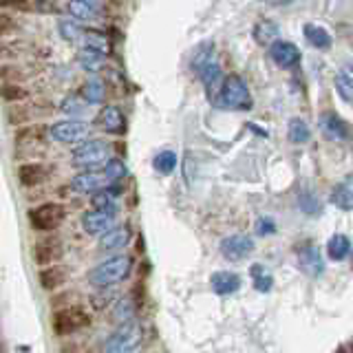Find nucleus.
Returning <instances> with one entry per match:
<instances>
[{
  "instance_id": "obj_29",
  "label": "nucleus",
  "mask_w": 353,
  "mask_h": 353,
  "mask_svg": "<svg viewBox=\"0 0 353 353\" xmlns=\"http://www.w3.org/2000/svg\"><path fill=\"white\" fill-rule=\"evenodd\" d=\"M31 97H36V93L29 84H0V99L9 106L27 102Z\"/></svg>"
},
{
  "instance_id": "obj_5",
  "label": "nucleus",
  "mask_w": 353,
  "mask_h": 353,
  "mask_svg": "<svg viewBox=\"0 0 353 353\" xmlns=\"http://www.w3.org/2000/svg\"><path fill=\"white\" fill-rule=\"evenodd\" d=\"M27 221L33 232L51 234V232H55L66 221V205L62 201H42L29 208Z\"/></svg>"
},
{
  "instance_id": "obj_2",
  "label": "nucleus",
  "mask_w": 353,
  "mask_h": 353,
  "mask_svg": "<svg viewBox=\"0 0 353 353\" xmlns=\"http://www.w3.org/2000/svg\"><path fill=\"white\" fill-rule=\"evenodd\" d=\"M214 106L225 108V110H236V113H248V110H252L254 99H252V91L248 82L243 80L239 73L223 75V82H221Z\"/></svg>"
},
{
  "instance_id": "obj_34",
  "label": "nucleus",
  "mask_w": 353,
  "mask_h": 353,
  "mask_svg": "<svg viewBox=\"0 0 353 353\" xmlns=\"http://www.w3.org/2000/svg\"><path fill=\"white\" fill-rule=\"evenodd\" d=\"M287 137H290L292 143H307L309 139H312V128H309V124L303 119V117H292L290 124H287Z\"/></svg>"
},
{
  "instance_id": "obj_1",
  "label": "nucleus",
  "mask_w": 353,
  "mask_h": 353,
  "mask_svg": "<svg viewBox=\"0 0 353 353\" xmlns=\"http://www.w3.org/2000/svg\"><path fill=\"white\" fill-rule=\"evenodd\" d=\"M132 265H135V261H132V256H128V254H121V252L113 254V256H108L106 261L95 265V268L88 272V283L97 287V290L115 287L128 279L132 272Z\"/></svg>"
},
{
  "instance_id": "obj_3",
  "label": "nucleus",
  "mask_w": 353,
  "mask_h": 353,
  "mask_svg": "<svg viewBox=\"0 0 353 353\" xmlns=\"http://www.w3.org/2000/svg\"><path fill=\"white\" fill-rule=\"evenodd\" d=\"M113 157V143L104 137H88L71 150V165L80 170H93Z\"/></svg>"
},
{
  "instance_id": "obj_45",
  "label": "nucleus",
  "mask_w": 353,
  "mask_h": 353,
  "mask_svg": "<svg viewBox=\"0 0 353 353\" xmlns=\"http://www.w3.org/2000/svg\"><path fill=\"white\" fill-rule=\"evenodd\" d=\"M0 11L11 14H31V0H0Z\"/></svg>"
},
{
  "instance_id": "obj_42",
  "label": "nucleus",
  "mask_w": 353,
  "mask_h": 353,
  "mask_svg": "<svg viewBox=\"0 0 353 353\" xmlns=\"http://www.w3.org/2000/svg\"><path fill=\"white\" fill-rule=\"evenodd\" d=\"M336 91H338L342 102L351 104V99H353L351 97V93H353V82H351V73L349 71H340L336 75Z\"/></svg>"
},
{
  "instance_id": "obj_10",
  "label": "nucleus",
  "mask_w": 353,
  "mask_h": 353,
  "mask_svg": "<svg viewBox=\"0 0 353 353\" xmlns=\"http://www.w3.org/2000/svg\"><path fill=\"white\" fill-rule=\"evenodd\" d=\"M51 172H53V168L44 161H38V159L22 161L16 168V179L22 188L31 190V188H40L47 183L51 179Z\"/></svg>"
},
{
  "instance_id": "obj_21",
  "label": "nucleus",
  "mask_w": 353,
  "mask_h": 353,
  "mask_svg": "<svg viewBox=\"0 0 353 353\" xmlns=\"http://www.w3.org/2000/svg\"><path fill=\"white\" fill-rule=\"evenodd\" d=\"M115 221H117L115 214H108V212H102V210L93 208V210H86L82 214L80 225L88 236H102L104 232H108L115 225Z\"/></svg>"
},
{
  "instance_id": "obj_31",
  "label": "nucleus",
  "mask_w": 353,
  "mask_h": 353,
  "mask_svg": "<svg viewBox=\"0 0 353 353\" xmlns=\"http://www.w3.org/2000/svg\"><path fill=\"white\" fill-rule=\"evenodd\" d=\"M252 36L259 44H263V47H270L274 40L281 38V29L274 20H259L252 29Z\"/></svg>"
},
{
  "instance_id": "obj_9",
  "label": "nucleus",
  "mask_w": 353,
  "mask_h": 353,
  "mask_svg": "<svg viewBox=\"0 0 353 353\" xmlns=\"http://www.w3.org/2000/svg\"><path fill=\"white\" fill-rule=\"evenodd\" d=\"M93 124L110 137H124L128 130V119L117 104H102Z\"/></svg>"
},
{
  "instance_id": "obj_43",
  "label": "nucleus",
  "mask_w": 353,
  "mask_h": 353,
  "mask_svg": "<svg viewBox=\"0 0 353 353\" xmlns=\"http://www.w3.org/2000/svg\"><path fill=\"white\" fill-rule=\"evenodd\" d=\"M31 14L38 16H58L62 14L60 7L53 3V0H31Z\"/></svg>"
},
{
  "instance_id": "obj_40",
  "label": "nucleus",
  "mask_w": 353,
  "mask_h": 353,
  "mask_svg": "<svg viewBox=\"0 0 353 353\" xmlns=\"http://www.w3.org/2000/svg\"><path fill=\"white\" fill-rule=\"evenodd\" d=\"M252 281H254V287H256L261 294H268L274 285L272 274L265 270L263 265H252Z\"/></svg>"
},
{
  "instance_id": "obj_20",
  "label": "nucleus",
  "mask_w": 353,
  "mask_h": 353,
  "mask_svg": "<svg viewBox=\"0 0 353 353\" xmlns=\"http://www.w3.org/2000/svg\"><path fill=\"white\" fill-rule=\"evenodd\" d=\"M318 126H320V132L325 135V139L329 141H347L351 135L349 124L336 113V110H325V113L318 117Z\"/></svg>"
},
{
  "instance_id": "obj_46",
  "label": "nucleus",
  "mask_w": 353,
  "mask_h": 353,
  "mask_svg": "<svg viewBox=\"0 0 353 353\" xmlns=\"http://www.w3.org/2000/svg\"><path fill=\"white\" fill-rule=\"evenodd\" d=\"M256 232H259L261 236L274 234V232H276V223H274V219H272V216H263V219H259V223H256Z\"/></svg>"
},
{
  "instance_id": "obj_4",
  "label": "nucleus",
  "mask_w": 353,
  "mask_h": 353,
  "mask_svg": "<svg viewBox=\"0 0 353 353\" xmlns=\"http://www.w3.org/2000/svg\"><path fill=\"white\" fill-rule=\"evenodd\" d=\"M91 323L93 316L84 305H66L62 309H55L51 314V331L58 338L77 334V331L86 329Z\"/></svg>"
},
{
  "instance_id": "obj_27",
  "label": "nucleus",
  "mask_w": 353,
  "mask_h": 353,
  "mask_svg": "<svg viewBox=\"0 0 353 353\" xmlns=\"http://www.w3.org/2000/svg\"><path fill=\"white\" fill-rule=\"evenodd\" d=\"M55 31H58V36L60 40L64 42H75V44H80L82 36H84V31H86V25L80 20H73L69 16H60L58 20H55Z\"/></svg>"
},
{
  "instance_id": "obj_44",
  "label": "nucleus",
  "mask_w": 353,
  "mask_h": 353,
  "mask_svg": "<svg viewBox=\"0 0 353 353\" xmlns=\"http://www.w3.org/2000/svg\"><path fill=\"white\" fill-rule=\"evenodd\" d=\"M298 203H301V210L305 214H318L320 212V201H318V196L312 190H303L301 199H298Z\"/></svg>"
},
{
  "instance_id": "obj_39",
  "label": "nucleus",
  "mask_w": 353,
  "mask_h": 353,
  "mask_svg": "<svg viewBox=\"0 0 353 353\" xmlns=\"http://www.w3.org/2000/svg\"><path fill=\"white\" fill-rule=\"evenodd\" d=\"M214 51H216V44H214L212 40L201 42V44H199V47L194 49L192 58H190V69H192V71H196L199 66H201L203 62H208L210 58H212Z\"/></svg>"
},
{
  "instance_id": "obj_38",
  "label": "nucleus",
  "mask_w": 353,
  "mask_h": 353,
  "mask_svg": "<svg viewBox=\"0 0 353 353\" xmlns=\"http://www.w3.org/2000/svg\"><path fill=\"white\" fill-rule=\"evenodd\" d=\"M176 163H179V159H176V152H172V150H161V152L154 154V159H152V168L157 170L159 174L168 176V174H172V172H174Z\"/></svg>"
},
{
  "instance_id": "obj_47",
  "label": "nucleus",
  "mask_w": 353,
  "mask_h": 353,
  "mask_svg": "<svg viewBox=\"0 0 353 353\" xmlns=\"http://www.w3.org/2000/svg\"><path fill=\"white\" fill-rule=\"evenodd\" d=\"M276 5H290V3H294V0H274Z\"/></svg>"
},
{
  "instance_id": "obj_11",
  "label": "nucleus",
  "mask_w": 353,
  "mask_h": 353,
  "mask_svg": "<svg viewBox=\"0 0 353 353\" xmlns=\"http://www.w3.org/2000/svg\"><path fill=\"white\" fill-rule=\"evenodd\" d=\"M62 16H69L80 22H99L108 11V5L104 3H88V0H66L60 7Z\"/></svg>"
},
{
  "instance_id": "obj_36",
  "label": "nucleus",
  "mask_w": 353,
  "mask_h": 353,
  "mask_svg": "<svg viewBox=\"0 0 353 353\" xmlns=\"http://www.w3.org/2000/svg\"><path fill=\"white\" fill-rule=\"evenodd\" d=\"M102 170L106 174L108 183H121V179H126V174H128V165L124 163L121 157H110L102 165Z\"/></svg>"
},
{
  "instance_id": "obj_33",
  "label": "nucleus",
  "mask_w": 353,
  "mask_h": 353,
  "mask_svg": "<svg viewBox=\"0 0 353 353\" xmlns=\"http://www.w3.org/2000/svg\"><path fill=\"white\" fill-rule=\"evenodd\" d=\"M327 254L331 261H347L351 256V241L347 234H334L327 243Z\"/></svg>"
},
{
  "instance_id": "obj_25",
  "label": "nucleus",
  "mask_w": 353,
  "mask_h": 353,
  "mask_svg": "<svg viewBox=\"0 0 353 353\" xmlns=\"http://www.w3.org/2000/svg\"><path fill=\"white\" fill-rule=\"evenodd\" d=\"M241 276L236 272H228V270H221V272H214L210 276V287H212V292L216 296H232L241 290Z\"/></svg>"
},
{
  "instance_id": "obj_24",
  "label": "nucleus",
  "mask_w": 353,
  "mask_h": 353,
  "mask_svg": "<svg viewBox=\"0 0 353 353\" xmlns=\"http://www.w3.org/2000/svg\"><path fill=\"white\" fill-rule=\"evenodd\" d=\"M298 263H301V268L309 274L318 279L320 274L325 272V261H323V254H320V248L314 245V243H305L298 252Z\"/></svg>"
},
{
  "instance_id": "obj_22",
  "label": "nucleus",
  "mask_w": 353,
  "mask_h": 353,
  "mask_svg": "<svg viewBox=\"0 0 353 353\" xmlns=\"http://www.w3.org/2000/svg\"><path fill=\"white\" fill-rule=\"evenodd\" d=\"M75 64L80 66V69L86 73V75H97L106 69L108 64V53L104 51H97V49H86V47H80L75 51Z\"/></svg>"
},
{
  "instance_id": "obj_13",
  "label": "nucleus",
  "mask_w": 353,
  "mask_h": 353,
  "mask_svg": "<svg viewBox=\"0 0 353 353\" xmlns=\"http://www.w3.org/2000/svg\"><path fill=\"white\" fill-rule=\"evenodd\" d=\"M268 53H270V60L283 71L296 69V66L301 64V58H303L301 49H298L292 40H283V38L274 40L268 47Z\"/></svg>"
},
{
  "instance_id": "obj_15",
  "label": "nucleus",
  "mask_w": 353,
  "mask_h": 353,
  "mask_svg": "<svg viewBox=\"0 0 353 353\" xmlns=\"http://www.w3.org/2000/svg\"><path fill=\"white\" fill-rule=\"evenodd\" d=\"M194 73H196V77H199V82H201L203 88H205L210 104L214 106L216 97H219L221 82H223V71H221V64H219V60H216V55H212V58H210L208 62H203Z\"/></svg>"
},
{
  "instance_id": "obj_14",
  "label": "nucleus",
  "mask_w": 353,
  "mask_h": 353,
  "mask_svg": "<svg viewBox=\"0 0 353 353\" xmlns=\"http://www.w3.org/2000/svg\"><path fill=\"white\" fill-rule=\"evenodd\" d=\"M62 256H64V245L58 236H44L31 245V259L38 268H47V265L60 263Z\"/></svg>"
},
{
  "instance_id": "obj_16",
  "label": "nucleus",
  "mask_w": 353,
  "mask_h": 353,
  "mask_svg": "<svg viewBox=\"0 0 353 353\" xmlns=\"http://www.w3.org/2000/svg\"><path fill=\"white\" fill-rule=\"evenodd\" d=\"M254 239L250 234H230L221 241L219 252L223 254V259L228 261H245L250 254L254 252Z\"/></svg>"
},
{
  "instance_id": "obj_28",
  "label": "nucleus",
  "mask_w": 353,
  "mask_h": 353,
  "mask_svg": "<svg viewBox=\"0 0 353 353\" xmlns=\"http://www.w3.org/2000/svg\"><path fill=\"white\" fill-rule=\"evenodd\" d=\"M58 110L64 115V117H71V119H84L88 113H91V106H88L84 99L77 95V91L73 93H66L60 104H58Z\"/></svg>"
},
{
  "instance_id": "obj_41",
  "label": "nucleus",
  "mask_w": 353,
  "mask_h": 353,
  "mask_svg": "<svg viewBox=\"0 0 353 353\" xmlns=\"http://www.w3.org/2000/svg\"><path fill=\"white\" fill-rule=\"evenodd\" d=\"M113 312H115L113 316L117 320V325H121V323H128V320H132V316H135V312H137V305H135L132 298H121V301L115 305Z\"/></svg>"
},
{
  "instance_id": "obj_32",
  "label": "nucleus",
  "mask_w": 353,
  "mask_h": 353,
  "mask_svg": "<svg viewBox=\"0 0 353 353\" xmlns=\"http://www.w3.org/2000/svg\"><path fill=\"white\" fill-rule=\"evenodd\" d=\"M25 25L18 18V14H11V11H0V40H11L22 33Z\"/></svg>"
},
{
  "instance_id": "obj_35",
  "label": "nucleus",
  "mask_w": 353,
  "mask_h": 353,
  "mask_svg": "<svg viewBox=\"0 0 353 353\" xmlns=\"http://www.w3.org/2000/svg\"><path fill=\"white\" fill-rule=\"evenodd\" d=\"M331 203L336 208L349 212L351 210V176H345V181H340L334 185V192H331Z\"/></svg>"
},
{
  "instance_id": "obj_12",
  "label": "nucleus",
  "mask_w": 353,
  "mask_h": 353,
  "mask_svg": "<svg viewBox=\"0 0 353 353\" xmlns=\"http://www.w3.org/2000/svg\"><path fill=\"white\" fill-rule=\"evenodd\" d=\"M108 183L106 179V174L102 168H93V170H80L77 174H73L71 179H69V188H71V192L75 194H86V196H91L99 190H104Z\"/></svg>"
},
{
  "instance_id": "obj_26",
  "label": "nucleus",
  "mask_w": 353,
  "mask_h": 353,
  "mask_svg": "<svg viewBox=\"0 0 353 353\" xmlns=\"http://www.w3.org/2000/svg\"><path fill=\"white\" fill-rule=\"evenodd\" d=\"M303 36L309 42V47H314L318 51H329L334 47V36H331L323 25H316V22H305Z\"/></svg>"
},
{
  "instance_id": "obj_19",
  "label": "nucleus",
  "mask_w": 353,
  "mask_h": 353,
  "mask_svg": "<svg viewBox=\"0 0 353 353\" xmlns=\"http://www.w3.org/2000/svg\"><path fill=\"white\" fill-rule=\"evenodd\" d=\"M77 95H80L88 106H102L106 104V97H108V86L104 77L97 75H86L80 88H77Z\"/></svg>"
},
{
  "instance_id": "obj_30",
  "label": "nucleus",
  "mask_w": 353,
  "mask_h": 353,
  "mask_svg": "<svg viewBox=\"0 0 353 353\" xmlns=\"http://www.w3.org/2000/svg\"><path fill=\"white\" fill-rule=\"evenodd\" d=\"M80 47H86V49H97V51H104L108 53L110 51V38L104 29H97V27H86L84 36L80 40Z\"/></svg>"
},
{
  "instance_id": "obj_23",
  "label": "nucleus",
  "mask_w": 353,
  "mask_h": 353,
  "mask_svg": "<svg viewBox=\"0 0 353 353\" xmlns=\"http://www.w3.org/2000/svg\"><path fill=\"white\" fill-rule=\"evenodd\" d=\"M36 77V71L27 62H3L0 64V82L3 84H27Z\"/></svg>"
},
{
  "instance_id": "obj_8",
  "label": "nucleus",
  "mask_w": 353,
  "mask_h": 353,
  "mask_svg": "<svg viewBox=\"0 0 353 353\" xmlns=\"http://www.w3.org/2000/svg\"><path fill=\"white\" fill-rule=\"evenodd\" d=\"M51 113H55V106L49 102H38V99H27V102L20 104H11L7 108V121L9 126H25V124H36V121L49 117Z\"/></svg>"
},
{
  "instance_id": "obj_37",
  "label": "nucleus",
  "mask_w": 353,
  "mask_h": 353,
  "mask_svg": "<svg viewBox=\"0 0 353 353\" xmlns=\"http://www.w3.org/2000/svg\"><path fill=\"white\" fill-rule=\"evenodd\" d=\"M27 44L18 40V38H11V40H0V60L5 62H16L22 58V53H25Z\"/></svg>"
},
{
  "instance_id": "obj_6",
  "label": "nucleus",
  "mask_w": 353,
  "mask_h": 353,
  "mask_svg": "<svg viewBox=\"0 0 353 353\" xmlns=\"http://www.w3.org/2000/svg\"><path fill=\"white\" fill-rule=\"evenodd\" d=\"M91 130H93L91 121L64 117V119L51 121V124L47 126V135L51 141L62 143V146H77L80 141L91 137Z\"/></svg>"
},
{
  "instance_id": "obj_18",
  "label": "nucleus",
  "mask_w": 353,
  "mask_h": 353,
  "mask_svg": "<svg viewBox=\"0 0 353 353\" xmlns=\"http://www.w3.org/2000/svg\"><path fill=\"white\" fill-rule=\"evenodd\" d=\"M69 279H71V270L66 268V265H62V263L47 265V268H40V272H38L40 287L44 292H49V294L60 292L62 287L69 283Z\"/></svg>"
},
{
  "instance_id": "obj_7",
  "label": "nucleus",
  "mask_w": 353,
  "mask_h": 353,
  "mask_svg": "<svg viewBox=\"0 0 353 353\" xmlns=\"http://www.w3.org/2000/svg\"><path fill=\"white\" fill-rule=\"evenodd\" d=\"M143 342V329L135 320L121 323L104 342V353H137Z\"/></svg>"
},
{
  "instance_id": "obj_17",
  "label": "nucleus",
  "mask_w": 353,
  "mask_h": 353,
  "mask_svg": "<svg viewBox=\"0 0 353 353\" xmlns=\"http://www.w3.org/2000/svg\"><path fill=\"white\" fill-rule=\"evenodd\" d=\"M132 241V228L128 223H121V225H113L108 232H104L102 236H99V243L97 248L99 252H106V254H113V252H121L130 245Z\"/></svg>"
}]
</instances>
